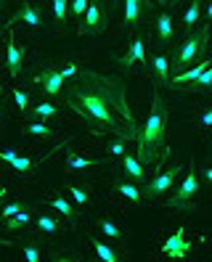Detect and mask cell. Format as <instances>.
Here are the masks:
<instances>
[{
    "mask_svg": "<svg viewBox=\"0 0 212 262\" xmlns=\"http://www.w3.org/2000/svg\"><path fill=\"white\" fill-rule=\"evenodd\" d=\"M64 103L82 117L93 130H130V138H135L138 125L130 114V106L125 98V85L119 77L98 74L82 69L69 88L61 90Z\"/></svg>",
    "mask_w": 212,
    "mask_h": 262,
    "instance_id": "6da1fadb",
    "label": "cell"
},
{
    "mask_svg": "<svg viewBox=\"0 0 212 262\" xmlns=\"http://www.w3.org/2000/svg\"><path fill=\"white\" fill-rule=\"evenodd\" d=\"M164 119H167L164 101H162V96H159V90H154V103H151L149 119L143 122V127H138V133H135L141 159L154 162V159H157V151L164 148Z\"/></svg>",
    "mask_w": 212,
    "mask_h": 262,
    "instance_id": "7a4b0ae2",
    "label": "cell"
},
{
    "mask_svg": "<svg viewBox=\"0 0 212 262\" xmlns=\"http://www.w3.org/2000/svg\"><path fill=\"white\" fill-rule=\"evenodd\" d=\"M204 40H207V29H202V32H194V35H188L183 42H180V48H178V53H175V64H173V69H175L178 74H183V72L191 67V61L202 56Z\"/></svg>",
    "mask_w": 212,
    "mask_h": 262,
    "instance_id": "3957f363",
    "label": "cell"
},
{
    "mask_svg": "<svg viewBox=\"0 0 212 262\" xmlns=\"http://www.w3.org/2000/svg\"><path fill=\"white\" fill-rule=\"evenodd\" d=\"M199 193V175H196V169H194V164H191V169H188V175L183 178V183H180V188L175 191V196L170 199V207L173 209H183L191 199Z\"/></svg>",
    "mask_w": 212,
    "mask_h": 262,
    "instance_id": "277c9868",
    "label": "cell"
},
{
    "mask_svg": "<svg viewBox=\"0 0 212 262\" xmlns=\"http://www.w3.org/2000/svg\"><path fill=\"white\" fill-rule=\"evenodd\" d=\"M178 175H180V164H175L170 169H164V172H159L154 180H149L146 186H143V196H162V193H167L173 188V183H175Z\"/></svg>",
    "mask_w": 212,
    "mask_h": 262,
    "instance_id": "5b68a950",
    "label": "cell"
},
{
    "mask_svg": "<svg viewBox=\"0 0 212 262\" xmlns=\"http://www.w3.org/2000/svg\"><path fill=\"white\" fill-rule=\"evenodd\" d=\"M162 249H164V254L173 257V259H183V257L188 254V249H191V244L186 241V230H183V228H178L175 233H173L167 241H164Z\"/></svg>",
    "mask_w": 212,
    "mask_h": 262,
    "instance_id": "8992f818",
    "label": "cell"
},
{
    "mask_svg": "<svg viewBox=\"0 0 212 262\" xmlns=\"http://www.w3.org/2000/svg\"><path fill=\"white\" fill-rule=\"evenodd\" d=\"M37 82L43 85V90L48 96H61V90H64V74H61V69H48V72L37 74Z\"/></svg>",
    "mask_w": 212,
    "mask_h": 262,
    "instance_id": "52a82bcc",
    "label": "cell"
},
{
    "mask_svg": "<svg viewBox=\"0 0 212 262\" xmlns=\"http://www.w3.org/2000/svg\"><path fill=\"white\" fill-rule=\"evenodd\" d=\"M135 61H141V64H146L149 67V58H146V42L141 40V37H135L133 42H130V51L119 58V64L122 67H130V64H135Z\"/></svg>",
    "mask_w": 212,
    "mask_h": 262,
    "instance_id": "ba28073f",
    "label": "cell"
},
{
    "mask_svg": "<svg viewBox=\"0 0 212 262\" xmlns=\"http://www.w3.org/2000/svg\"><path fill=\"white\" fill-rule=\"evenodd\" d=\"M101 29V8L98 3H90V8L85 11V19L80 24V35H96Z\"/></svg>",
    "mask_w": 212,
    "mask_h": 262,
    "instance_id": "9c48e42d",
    "label": "cell"
},
{
    "mask_svg": "<svg viewBox=\"0 0 212 262\" xmlns=\"http://www.w3.org/2000/svg\"><path fill=\"white\" fill-rule=\"evenodd\" d=\"M22 61H24V51L16 45L13 35H8V69H11V74L22 72Z\"/></svg>",
    "mask_w": 212,
    "mask_h": 262,
    "instance_id": "30bf717a",
    "label": "cell"
},
{
    "mask_svg": "<svg viewBox=\"0 0 212 262\" xmlns=\"http://www.w3.org/2000/svg\"><path fill=\"white\" fill-rule=\"evenodd\" d=\"M151 69H154V74L159 77V82L162 85H170V80H173V77H170V61H167V56H164V53H157L154 56V61H151Z\"/></svg>",
    "mask_w": 212,
    "mask_h": 262,
    "instance_id": "8fae6325",
    "label": "cell"
},
{
    "mask_svg": "<svg viewBox=\"0 0 212 262\" xmlns=\"http://www.w3.org/2000/svg\"><path fill=\"white\" fill-rule=\"evenodd\" d=\"M122 167H125V172L130 175V180H135V183H143V180H146L143 164L135 159V157H130V154H125V157H122Z\"/></svg>",
    "mask_w": 212,
    "mask_h": 262,
    "instance_id": "7c38bea8",
    "label": "cell"
},
{
    "mask_svg": "<svg viewBox=\"0 0 212 262\" xmlns=\"http://www.w3.org/2000/svg\"><path fill=\"white\" fill-rule=\"evenodd\" d=\"M13 21H27L29 27H43V19H40V13L35 11L32 3H22V8L16 11V16H13Z\"/></svg>",
    "mask_w": 212,
    "mask_h": 262,
    "instance_id": "4fadbf2b",
    "label": "cell"
},
{
    "mask_svg": "<svg viewBox=\"0 0 212 262\" xmlns=\"http://www.w3.org/2000/svg\"><path fill=\"white\" fill-rule=\"evenodd\" d=\"M207 67H209V61H202L199 67H191V69H186L183 74H175L170 82H173V85H191L194 80H199V77H202V72H204Z\"/></svg>",
    "mask_w": 212,
    "mask_h": 262,
    "instance_id": "5bb4252c",
    "label": "cell"
},
{
    "mask_svg": "<svg viewBox=\"0 0 212 262\" xmlns=\"http://www.w3.org/2000/svg\"><path fill=\"white\" fill-rule=\"evenodd\" d=\"M157 35H159V40L164 45L173 40V16H170L167 11H162L159 16H157Z\"/></svg>",
    "mask_w": 212,
    "mask_h": 262,
    "instance_id": "9a60e30c",
    "label": "cell"
},
{
    "mask_svg": "<svg viewBox=\"0 0 212 262\" xmlns=\"http://www.w3.org/2000/svg\"><path fill=\"white\" fill-rule=\"evenodd\" d=\"M143 13V0H125V21L128 24H138Z\"/></svg>",
    "mask_w": 212,
    "mask_h": 262,
    "instance_id": "2e32d148",
    "label": "cell"
},
{
    "mask_svg": "<svg viewBox=\"0 0 212 262\" xmlns=\"http://www.w3.org/2000/svg\"><path fill=\"white\" fill-rule=\"evenodd\" d=\"M188 90H194V93H207V90H212V64L202 72L199 80H194L188 85Z\"/></svg>",
    "mask_w": 212,
    "mask_h": 262,
    "instance_id": "e0dca14e",
    "label": "cell"
},
{
    "mask_svg": "<svg viewBox=\"0 0 212 262\" xmlns=\"http://www.w3.org/2000/svg\"><path fill=\"white\" fill-rule=\"evenodd\" d=\"M93 249H96V254H98L101 262H122V259L117 257V252L112 249V246H106V244L98 241V238H93Z\"/></svg>",
    "mask_w": 212,
    "mask_h": 262,
    "instance_id": "ac0fdd59",
    "label": "cell"
},
{
    "mask_svg": "<svg viewBox=\"0 0 212 262\" xmlns=\"http://www.w3.org/2000/svg\"><path fill=\"white\" fill-rule=\"evenodd\" d=\"M58 220L56 217H51V214H40L37 217V230L40 233H45V236H53V233H58Z\"/></svg>",
    "mask_w": 212,
    "mask_h": 262,
    "instance_id": "d6986e66",
    "label": "cell"
},
{
    "mask_svg": "<svg viewBox=\"0 0 212 262\" xmlns=\"http://www.w3.org/2000/svg\"><path fill=\"white\" fill-rule=\"evenodd\" d=\"M199 13H202V0H191V6H188L186 16H183V27H186V29L196 27V21H199Z\"/></svg>",
    "mask_w": 212,
    "mask_h": 262,
    "instance_id": "ffe728a7",
    "label": "cell"
},
{
    "mask_svg": "<svg viewBox=\"0 0 212 262\" xmlns=\"http://www.w3.org/2000/svg\"><path fill=\"white\" fill-rule=\"evenodd\" d=\"M29 220H32V214H29L27 209H22V212L13 214V217H8V220H6V230H19V228H24Z\"/></svg>",
    "mask_w": 212,
    "mask_h": 262,
    "instance_id": "44dd1931",
    "label": "cell"
},
{
    "mask_svg": "<svg viewBox=\"0 0 212 262\" xmlns=\"http://www.w3.org/2000/svg\"><path fill=\"white\" fill-rule=\"evenodd\" d=\"M51 207L56 209V212H61L64 214V217H69V220H74V217H77V212H74V207L67 202V199H51Z\"/></svg>",
    "mask_w": 212,
    "mask_h": 262,
    "instance_id": "7402d4cb",
    "label": "cell"
},
{
    "mask_svg": "<svg viewBox=\"0 0 212 262\" xmlns=\"http://www.w3.org/2000/svg\"><path fill=\"white\" fill-rule=\"evenodd\" d=\"M117 191L122 193V196L128 199V202H133V204H138V202H141V196H143L138 188L133 186V183H119V186H117Z\"/></svg>",
    "mask_w": 212,
    "mask_h": 262,
    "instance_id": "603a6c76",
    "label": "cell"
},
{
    "mask_svg": "<svg viewBox=\"0 0 212 262\" xmlns=\"http://www.w3.org/2000/svg\"><path fill=\"white\" fill-rule=\"evenodd\" d=\"M67 13H69V0H53V16L58 24H67Z\"/></svg>",
    "mask_w": 212,
    "mask_h": 262,
    "instance_id": "cb8c5ba5",
    "label": "cell"
},
{
    "mask_svg": "<svg viewBox=\"0 0 212 262\" xmlns=\"http://www.w3.org/2000/svg\"><path fill=\"white\" fill-rule=\"evenodd\" d=\"M98 228H101L109 238H125V233H122V230H119L112 220H98Z\"/></svg>",
    "mask_w": 212,
    "mask_h": 262,
    "instance_id": "d4e9b609",
    "label": "cell"
},
{
    "mask_svg": "<svg viewBox=\"0 0 212 262\" xmlns=\"http://www.w3.org/2000/svg\"><path fill=\"white\" fill-rule=\"evenodd\" d=\"M32 112H35V114H37L40 119H51V117H56V112H58V109H56L53 103H43V101H40V103L35 106Z\"/></svg>",
    "mask_w": 212,
    "mask_h": 262,
    "instance_id": "484cf974",
    "label": "cell"
},
{
    "mask_svg": "<svg viewBox=\"0 0 212 262\" xmlns=\"http://www.w3.org/2000/svg\"><path fill=\"white\" fill-rule=\"evenodd\" d=\"M27 133L29 135H37V138H51L53 130L48 125H43V122H35V125H27Z\"/></svg>",
    "mask_w": 212,
    "mask_h": 262,
    "instance_id": "4316f807",
    "label": "cell"
},
{
    "mask_svg": "<svg viewBox=\"0 0 212 262\" xmlns=\"http://www.w3.org/2000/svg\"><path fill=\"white\" fill-rule=\"evenodd\" d=\"M22 252H24V259H27V262H40V249H37L32 241L24 244V246H22Z\"/></svg>",
    "mask_w": 212,
    "mask_h": 262,
    "instance_id": "83f0119b",
    "label": "cell"
},
{
    "mask_svg": "<svg viewBox=\"0 0 212 262\" xmlns=\"http://www.w3.org/2000/svg\"><path fill=\"white\" fill-rule=\"evenodd\" d=\"M88 8H90V0H69V11L74 16H85Z\"/></svg>",
    "mask_w": 212,
    "mask_h": 262,
    "instance_id": "f1b7e54d",
    "label": "cell"
},
{
    "mask_svg": "<svg viewBox=\"0 0 212 262\" xmlns=\"http://www.w3.org/2000/svg\"><path fill=\"white\" fill-rule=\"evenodd\" d=\"M69 193H72V199H74V202H77L80 207H85V204L90 202L88 191H85V188H80V186H72V188H69Z\"/></svg>",
    "mask_w": 212,
    "mask_h": 262,
    "instance_id": "f546056e",
    "label": "cell"
},
{
    "mask_svg": "<svg viewBox=\"0 0 212 262\" xmlns=\"http://www.w3.org/2000/svg\"><path fill=\"white\" fill-rule=\"evenodd\" d=\"M69 169H88V167H93L96 162L93 159H82V157H69Z\"/></svg>",
    "mask_w": 212,
    "mask_h": 262,
    "instance_id": "4dcf8cb0",
    "label": "cell"
},
{
    "mask_svg": "<svg viewBox=\"0 0 212 262\" xmlns=\"http://www.w3.org/2000/svg\"><path fill=\"white\" fill-rule=\"evenodd\" d=\"M24 207H22V202H11L3 212H0V217H3V220H8V217H13V214H16V212H22Z\"/></svg>",
    "mask_w": 212,
    "mask_h": 262,
    "instance_id": "1f68e13d",
    "label": "cell"
},
{
    "mask_svg": "<svg viewBox=\"0 0 212 262\" xmlns=\"http://www.w3.org/2000/svg\"><path fill=\"white\" fill-rule=\"evenodd\" d=\"M11 167L19 169V172H27V169H32V162H29L27 157H16V159L11 162Z\"/></svg>",
    "mask_w": 212,
    "mask_h": 262,
    "instance_id": "d6a6232c",
    "label": "cell"
},
{
    "mask_svg": "<svg viewBox=\"0 0 212 262\" xmlns=\"http://www.w3.org/2000/svg\"><path fill=\"white\" fill-rule=\"evenodd\" d=\"M13 101H16V106L24 112L27 109V93H22V90H13Z\"/></svg>",
    "mask_w": 212,
    "mask_h": 262,
    "instance_id": "836d02e7",
    "label": "cell"
},
{
    "mask_svg": "<svg viewBox=\"0 0 212 262\" xmlns=\"http://www.w3.org/2000/svg\"><path fill=\"white\" fill-rule=\"evenodd\" d=\"M16 157H19V151H16V148H6V151H0V159L8 162V164H11L13 159H16Z\"/></svg>",
    "mask_w": 212,
    "mask_h": 262,
    "instance_id": "e575fe53",
    "label": "cell"
},
{
    "mask_svg": "<svg viewBox=\"0 0 212 262\" xmlns=\"http://www.w3.org/2000/svg\"><path fill=\"white\" fill-rule=\"evenodd\" d=\"M109 151L117 154V157H125V143H122V141H114V143L109 146Z\"/></svg>",
    "mask_w": 212,
    "mask_h": 262,
    "instance_id": "d590c367",
    "label": "cell"
},
{
    "mask_svg": "<svg viewBox=\"0 0 212 262\" xmlns=\"http://www.w3.org/2000/svg\"><path fill=\"white\" fill-rule=\"evenodd\" d=\"M209 125H212V109H209V112L202 117V127H209Z\"/></svg>",
    "mask_w": 212,
    "mask_h": 262,
    "instance_id": "8d00e7d4",
    "label": "cell"
},
{
    "mask_svg": "<svg viewBox=\"0 0 212 262\" xmlns=\"http://www.w3.org/2000/svg\"><path fill=\"white\" fill-rule=\"evenodd\" d=\"M207 19L212 21V0H209V3H207Z\"/></svg>",
    "mask_w": 212,
    "mask_h": 262,
    "instance_id": "74e56055",
    "label": "cell"
},
{
    "mask_svg": "<svg viewBox=\"0 0 212 262\" xmlns=\"http://www.w3.org/2000/svg\"><path fill=\"white\" fill-rule=\"evenodd\" d=\"M204 178H207V180L212 183V167H209V169H207V172H204Z\"/></svg>",
    "mask_w": 212,
    "mask_h": 262,
    "instance_id": "f35d334b",
    "label": "cell"
},
{
    "mask_svg": "<svg viewBox=\"0 0 212 262\" xmlns=\"http://www.w3.org/2000/svg\"><path fill=\"white\" fill-rule=\"evenodd\" d=\"M53 262H74V259H67V257H56Z\"/></svg>",
    "mask_w": 212,
    "mask_h": 262,
    "instance_id": "ab89813d",
    "label": "cell"
},
{
    "mask_svg": "<svg viewBox=\"0 0 212 262\" xmlns=\"http://www.w3.org/2000/svg\"><path fill=\"white\" fill-rule=\"evenodd\" d=\"M3 196H6V188H0V202H3Z\"/></svg>",
    "mask_w": 212,
    "mask_h": 262,
    "instance_id": "60d3db41",
    "label": "cell"
},
{
    "mask_svg": "<svg viewBox=\"0 0 212 262\" xmlns=\"http://www.w3.org/2000/svg\"><path fill=\"white\" fill-rule=\"evenodd\" d=\"M0 244H6V246H11V241H6V238H0Z\"/></svg>",
    "mask_w": 212,
    "mask_h": 262,
    "instance_id": "b9f144b4",
    "label": "cell"
},
{
    "mask_svg": "<svg viewBox=\"0 0 212 262\" xmlns=\"http://www.w3.org/2000/svg\"><path fill=\"white\" fill-rule=\"evenodd\" d=\"M159 3H167V0H159Z\"/></svg>",
    "mask_w": 212,
    "mask_h": 262,
    "instance_id": "7bdbcfd3",
    "label": "cell"
},
{
    "mask_svg": "<svg viewBox=\"0 0 212 262\" xmlns=\"http://www.w3.org/2000/svg\"><path fill=\"white\" fill-rule=\"evenodd\" d=\"M0 93H3V90H0Z\"/></svg>",
    "mask_w": 212,
    "mask_h": 262,
    "instance_id": "ee69618b",
    "label": "cell"
},
{
    "mask_svg": "<svg viewBox=\"0 0 212 262\" xmlns=\"http://www.w3.org/2000/svg\"><path fill=\"white\" fill-rule=\"evenodd\" d=\"M114 3H117V0H114Z\"/></svg>",
    "mask_w": 212,
    "mask_h": 262,
    "instance_id": "f6af8a7d",
    "label": "cell"
}]
</instances>
